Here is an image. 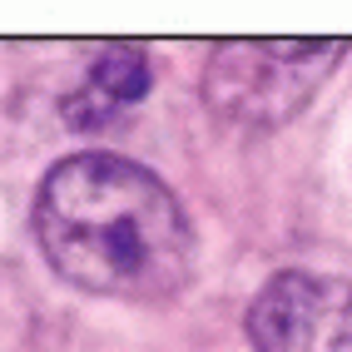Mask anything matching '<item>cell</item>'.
Returning <instances> with one entry per match:
<instances>
[{
    "label": "cell",
    "instance_id": "1",
    "mask_svg": "<svg viewBox=\"0 0 352 352\" xmlns=\"http://www.w3.org/2000/svg\"><path fill=\"white\" fill-rule=\"evenodd\" d=\"M35 243L69 288L169 302L194 278V228L174 189L124 154L60 159L35 194Z\"/></svg>",
    "mask_w": 352,
    "mask_h": 352
},
{
    "label": "cell",
    "instance_id": "2",
    "mask_svg": "<svg viewBox=\"0 0 352 352\" xmlns=\"http://www.w3.org/2000/svg\"><path fill=\"white\" fill-rule=\"evenodd\" d=\"M342 40H223L204 65V104L239 129H283L338 69Z\"/></svg>",
    "mask_w": 352,
    "mask_h": 352
},
{
    "label": "cell",
    "instance_id": "3",
    "mask_svg": "<svg viewBox=\"0 0 352 352\" xmlns=\"http://www.w3.org/2000/svg\"><path fill=\"white\" fill-rule=\"evenodd\" d=\"M243 327L253 352H352V283L283 268L258 288Z\"/></svg>",
    "mask_w": 352,
    "mask_h": 352
},
{
    "label": "cell",
    "instance_id": "4",
    "mask_svg": "<svg viewBox=\"0 0 352 352\" xmlns=\"http://www.w3.org/2000/svg\"><path fill=\"white\" fill-rule=\"evenodd\" d=\"M154 85V65L139 45H104L85 60L80 80L65 89L60 100V120L80 134H95L114 124L120 114H129Z\"/></svg>",
    "mask_w": 352,
    "mask_h": 352
}]
</instances>
